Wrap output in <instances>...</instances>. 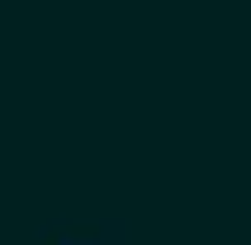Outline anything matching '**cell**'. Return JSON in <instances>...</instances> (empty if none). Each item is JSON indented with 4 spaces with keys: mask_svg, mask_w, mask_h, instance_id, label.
I'll list each match as a JSON object with an SVG mask.
<instances>
[{
    "mask_svg": "<svg viewBox=\"0 0 251 245\" xmlns=\"http://www.w3.org/2000/svg\"><path fill=\"white\" fill-rule=\"evenodd\" d=\"M33 245H132L126 219H100V225H33Z\"/></svg>",
    "mask_w": 251,
    "mask_h": 245,
    "instance_id": "1",
    "label": "cell"
}]
</instances>
